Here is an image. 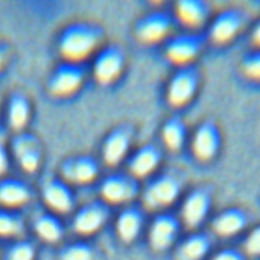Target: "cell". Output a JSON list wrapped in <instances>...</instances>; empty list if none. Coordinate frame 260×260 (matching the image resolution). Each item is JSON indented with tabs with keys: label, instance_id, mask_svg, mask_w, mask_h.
<instances>
[{
	"label": "cell",
	"instance_id": "44dd1931",
	"mask_svg": "<svg viewBox=\"0 0 260 260\" xmlns=\"http://www.w3.org/2000/svg\"><path fill=\"white\" fill-rule=\"evenodd\" d=\"M160 150L151 143L139 147L129 159V170L134 177H144L150 174L159 165Z\"/></svg>",
	"mask_w": 260,
	"mask_h": 260
},
{
	"label": "cell",
	"instance_id": "7402d4cb",
	"mask_svg": "<svg viewBox=\"0 0 260 260\" xmlns=\"http://www.w3.org/2000/svg\"><path fill=\"white\" fill-rule=\"evenodd\" d=\"M30 198V189L17 178L0 180V204L5 208H15L26 204Z\"/></svg>",
	"mask_w": 260,
	"mask_h": 260
},
{
	"label": "cell",
	"instance_id": "7a4b0ae2",
	"mask_svg": "<svg viewBox=\"0 0 260 260\" xmlns=\"http://www.w3.org/2000/svg\"><path fill=\"white\" fill-rule=\"evenodd\" d=\"M182 183L172 173H164L152 179L143 191L144 204L151 209L171 205L180 195Z\"/></svg>",
	"mask_w": 260,
	"mask_h": 260
},
{
	"label": "cell",
	"instance_id": "7c38bea8",
	"mask_svg": "<svg viewBox=\"0 0 260 260\" xmlns=\"http://www.w3.org/2000/svg\"><path fill=\"white\" fill-rule=\"evenodd\" d=\"M212 200L209 191L205 188H196L185 198L182 205V219L192 229L201 225L207 217Z\"/></svg>",
	"mask_w": 260,
	"mask_h": 260
},
{
	"label": "cell",
	"instance_id": "5bb4252c",
	"mask_svg": "<svg viewBox=\"0 0 260 260\" xmlns=\"http://www.w3.org/2000/svg\"><path fill=\"white\" fill-rule=\"evenodd\" d=\"M172 25V18L167 12L152 11L139 19L134 32L141 42L155 43L170 32Z\"/></svg>",
	"mask_w": 260,
	"mask_h": 260
},
{
	"label": "cell",
	"instance_id": "d6986e66",
	"mask_svg": "<svg viewBox=\"0 0 260 260\" xmlns=\"http://www.w3.org/2000/svg\"><path fill=\"white\" fill-rule=\"evenodd\" d=\"M143 214L135 206H129L123 209L116 220V232L120 240L126 244L135 241L143 226Z\"/></svg>",
	"mask_w": 260,
	"mask_h": 260
},
{
	"label": "cell",
	"instance_id": "8992f818",
	"mask_svg": "<svg viewBox=\"0 0 260 260\" xmlns=\"http://www.w3.org/2000/svg\"><path fill=\"white\" fill-rule=\"evenodd\" d=\"M139 185L131 174L115 173L104 179L101 184V194L107 203H126L136 197Z\"/></svg>",
	"mask_w": 260,
	"mask_h": 260
},
{
	"label": "cell",
	"instance_id": "2e32d148",
	"mask_svg": "<svg viewBox=\"0 0 260 260\" xmlns=\"http://www.w3.org/2000/svg\"><path fill=\"white\" fill-rule=\"evenodd\" d=\"M203 45L204 39L199 35H177L166 44V55L173 62L186 64L201 52Z\"/></svg>",
	"mask_w": 260,
	"mask_h": 260
},
{
	"label": "cell",
	"instance_id": "d4e9b609",
	"mask_svg": "<svg viewBox=\"0 0 260 260\" xmlns=\"http://www.w3.org/2000/svg\"><path fill=\"white\" fill-rule=\"evenodd\" d=\"M7 114L10 126L20 131L27 124L30 115L28 98L21 91H14L9 98Z\"/></svg>",
	"mask_w": 260,
	"mask_h": 260
},
{
	"label": "cell",
	"instance_id": "f1b7e54d",
	"mask_svg": "<svg viewBox=\"0 0 260 260\" xmlns=\"http://www.w3.org/2000/svg\"><path fill=\"white\" fill-rule=\"evenodd\" d=\"M37 249L28 240H16L11 243L2 256V260H35Z\"/></svg>",
	"mask_w": 260,
	"mask_h": 260
},
{
	"label": "cell",
	"instance_id": "e575fe53",
	"mask_svg": "<svg viewBox=\"0 0 260 260\" xmlns=\"http://www.w3.org/2000/svg\"><path fill=\"white\" fill-rule=\"evenodd\" d=\"M7 47L0 43V69L3 67L5 61H6V58H7Z\"/></svg>",
	"mask_w": 260,
	"mask_h": 260
},
{
	"label": "cell",
	"instance_id": "d590c367",
	"mask_svg": "<svg viewBox=\"0 0 260 260\" xmlns=\"http://www.w3.org/2000/svg\"><path fill=\"white\" fill-rule=\"evenodd\" d=\"M0 100H1V91H0Z\"/></svg>",
	"mask_w": 260,
	"mask_h": 260
},
{
	"label": "cell",
	"instance_id": "f546056e",
	"mask_svg": "<svg viewBox=\"0 0 260 260\" xmlns=\"http://www.w3.org/2000/svg\"><path fill=\"white\" fill-rule=\"evenodd\" d=\"M245 73L254 79H260V50L249 54L243 61Z\"/></svg>",
	"mask_w": 260,
	"mask_h": 260
},
{
	"label": "cell",
	"instance_id": "83f0119b",
	"mask_svg": "<svg viewBox=\"0 0 260 260\" xmlns=\"http://www.w3.org/2000/svg\"><path fill=\"white\" fill-rule=\"evenodd\" d=\"M24 232V219L20 213L9 208L0 209V237L15 238Z\"/></svg>",
	"mask_w": 260,
	"mask_h": 260
},
{
	"label": "cell",
	"instance_id": "1f68e13d",
	"mask_svg": "<svg viewBox=\"0 0 260 260\" xmlns=\"http://www.w3.org/2000/svg\"><path fill=\"white\" fill-rule=\"evenodd\" d=\"M210 260H246L244 254L234 248H224L217 251Z\"/></svg>",
	"mask_w": 260,
	"mask_h": 260
},
{
	"label": "cell",
	"instance_id": "d6a6232c",
	"mask_svg": "<svg viewBox=\"0 0 260 260\" xmlns=\"http://www.w3.org/2000/svg\"><path fill=\"white\" fill-rule=\"evenodd\" d=\"M9 166L8 153L5 145L2 141H0V176L3 175Z\"/></svg>",
	"mask_w": 260,
	"mask_h": 260
},
{
	"label": "cell",
	"instance_id": "4316f807",
	"mask_svg": "<svg viewBox=\"0 0 260 260\" xmlns=\"http://www.w3.org/2000/svg\"><path fill=\"white\" fill-rule=\"evenodd\" d=\"M58 260H96L94 247L85 241L67 243L58 252Z\"/></svg>",
	"mask_w": 260,
	"mask_h": 260
},
{
	"label": "cell",
	"instance_id": "52a82bcc",
	"mask_svg": "<svg viewBox=\"0 0 260 260\" xmlns=\"http://www.w3.org/2000/svg\"><path fill=\"white\" fill-rule=\"evenodd\" d=\"M125 53L123 49L112 44L102 49L93 63V74L96 80L103 84L114 81L125 66Z\"/></svg>",
	"mask_w": 260,
	"mask_h": 260
},
{
	"label": "cell",
	"instance_id": "ffe728a7",
	"mask_svg": "<svg viewBox=\"0 0 260 260\" xmlns=\"http://www.w3.org/2000/svg\"><path fill=\"white\" fill-rule=\"evenodd\" d=\"M211 239L205 233H193L177 248V260H203L211 250Z\"/></svg>",
	"mask_w": 260,
	"mask_h": 260
},
{
	"label": "cell",
	"instance_id": "6da1fadb",
	"mask_svg": "<svg viewBox=\"0 0 260 260\" xmlns=\"http://www.w3.org/2000/svg\"><path fill=\"white\" fill-rule=\"evenodd\" d=\"M104 36V28L96 22L74 21L62 29L58 49L66 61L77 62L90 55L102 43Z\"/></svg>",
	"mask_w": 260,
	"mask_h": 260
},
{
	"label": "cell",
	"instance_id": "ac0fdd59",
	"mask_svg": "<svg viewBox=\"0 0 260 260\" xmlns=\"http://www.w3.org/2000/svg\"><path fill=\"white\" fill-rule=\"evenodd\" d=\"M247 213L239 207H230L219 212L212 221V229L220 237L229 238L240 234L248 224Z\"/></svg>",
	"mask_w": 260,
	"mask_h": 260
},
{
	"label": "cell",
	"instance_id": "30bf717a",
	"mask_svg": "<svg viewBox=\"0 0 260 260\" xmlns=\"http://www.w3.org/2000/svg\"><path fill=\"white\" fill-rule=\"evenodd\" d=\"M133 138V128L129 124H121L115 127L104 140L103 158L110 165L120 162L128 152Z\"/></svg>",
	"mask_w": 260,
	"mask_h": 260
},
{
	"label": "cell",
	"instance_id": "3957f363",
	"mask_svg": "<svg viewBox=\"0 0 260 260\" xmlns=\"http://www.w3.org/2000/svg\"><path fill=\"white\" fill-rule=\"evenodd\" d=\"M110 217L109 204L101 199L83 204L74 214L73 229L82 236H88L100 231Z\"/></svg>",
	"mask_w": 260,
	"mask_h": 260
},
{
	"label": "cell",
	"instance_id": "4fadbf2b",
	"mask_svg": "<svg viewBox=\"0 0 260 260\" xmlns=\"http://www.w3.org/2000/svg\"><path fill=\"white\" fill-rule=\"evenodd\" d=\"M221 143L220 131L211 120L202 122L197 128L192 140L194 154L202 160L211 159L216 155Z\"/></svg>",
	"mask_w": 260,
	"mask_h": 260
},
{
	"label": "cell",
	"instance_id": "9c48e42d",
	"mask_svg": "<svg viewBox=\"0 0 260 260\" xmlns=\"http://www.w3.org/2000/svg\"><path fill=\"white\" fill-rule=\"evenodd\" d=\"M179 233V219L171 213H159L150 223L149 244L156 252H165L175 244Z\"/></svg>",
	"mask_w": 260,
	"mask_h": 260
},
{
	"label": "cell",
	"instance_id": "8fae6325",
	"mask_svg": "<svg viewBox=\"0 0 260 260\" xmlns=\"http://www.w3.org/2000/svg\"><path fill=\"white\" fill-rule=\"evenodd\" d=\"M60 172L65 181L87 184L96 178L99 165L91 155L79 154L65 158L60 166Z\"/></svg>",
	"mask_w": 260,
	"mask_h": 260
},
{
	"label": "cell",
	"instance_id": "cb8c5ba5",
	"mask_svg": "<svg viewBox=\"0 0 260 260\" xmlns=\"http://www.w3.org/2000/svg\"><path fill=\"white\" fill-rule=\"evenodd\" d=\"M180 20L190 27L201 25L209 14L208 4L202 0H181L176 4Z\"/></svg>",
	"mask_w": 260,
	"mask_h": 260
},
{
	"label": "cell",
	"instance_id": "277c9868",
	"mask_svg": "<svg viewBox=\"0 0 260 260\" xmlns=\"http://www.w3.org/2000/svg\"><path fill=\"white\" fill-rule=\"evenodd\" d=\"M84 79V70L77 62L58 64L48 80L49 91L57 96H66L76 91Z\"/></svg>",
	"mask_w": 260,
	"mask_h": 260
},
{
	"label": "cell",
	"instance_id": "603a6c76",
	"mask_svg": "<svg viewBox=\"0 0 260 260\" xmlns=\"http://www.w3.org/2000/svg\"><path fill=\"white\" fill-rule=\"evenodd\" d=\"M34 229L40 239L50 244L60 242L65 233L62 221L52 212L40 213L34 220Z\"/></svg>",
	"mask_w": 260,
	"mask_h": 260
},
{
	"label": "cell",
	"instance_id": "836d02e7",
	"mask_svg": "<svg viewBox=\"0 0 260 260\" xmlns=\"http://www.w3.org/2000/svg\"><path fill=\"white\" fill-rule=\"evenodd\" d=\"M252 39H253V41H254L255 44L260 45V18H259V20L257 21L256 25H255L254 28H253V31H252Z\"/></svg>",
	"mask_w": 260,
	"mask_h": 260
},
{
	"label": "cell",
	"instance_id": "ba28073f",
	"mask_svg": "<svg viewBox=\"0 0 260 260\" xmlns=\"http://www.w3.org/2000/svg\"><path fill=\"white\" fill-rule=\"evenodd\" d=\"M12 151L20 167L26 173H35L42 160V144L30 132H18L11 141Z\"/></svg>",
	"mask_w": 260,
	"mask_h": 260
},
{
	"label": "cell",
	"instance_id": "484cf974",
	"mask_svg": "<svg viewBox=\"0 0 260 260\" xmlns=\"http://www.w3.org/2000/svg\"><path fill=\"white\" fill-rule=\"evenodd\" d=\"M161 134L166 145L173 150H178L183 146L186 139V124L180 117H171L165 122Z\"/></svg>",
	"mask_w": 260,
	"mask_h": 260
},
{
	"label": "cell",
	"instance_id": "4dcf8cb0",
	"mask_svg": "<svg viewBox=\"0 0 260 260\" xmlns=\"http://www.w3.org/2000/svg\"><path fill=\"white\" fill-rule=\"evenodd\" d=\"M245 250L252 256H260V224L254 228L244 243Z\"/></svg>",
	"mask_w": 260,
	"mask_h": 260
},
{
	"label": "cell",
	"instance_id": "5b68a950",
	"mask_svg": "<svg viewBox=\"0 0 260 260\" xmlns=\"http://www.w3.org/2000/svg\"><path fill=\"white\" fill-rule=\"evenodd\" d=\"M199 85V72L192 65L179 68L170 79L168 85V101L179 107L187 104L195 94Z\"/></svg>",
	"mask_w": 260,
	"mask_h": 260
},
{
	"label": "cell",
	"instance_id": "e0dca14e",
	"mask_svg": "<svg viewBox=\"0 0 260 260\" xmlns=\"http://www.w3.org/2000/svg\"><path fill=\"white\" fill-rule=\"evenodd\" d=\"M247 15L237 8H226L219 12L210 26V37L214 42L224 43L233 39L244 26Z\"/></svg>",
	"mask_w": 260,
	"mask_h": 260
},
{
	"label": "cell",
	"instance_id": "9a60e30c",
	"mask_svg": "<svg viewBox=\"0 0 260 260\" xmlns=\"http://www.w3.org/2000/svg\"><path fill=\"white\" fill-rule=\"evenodd\" d=\"M42 194L44 201L54 212L68 213L74 207V193L62 179H48L43 185Z\"/></svg>",
	"mask_w": 260,
	"mask_h": 260
}]
</instances>
